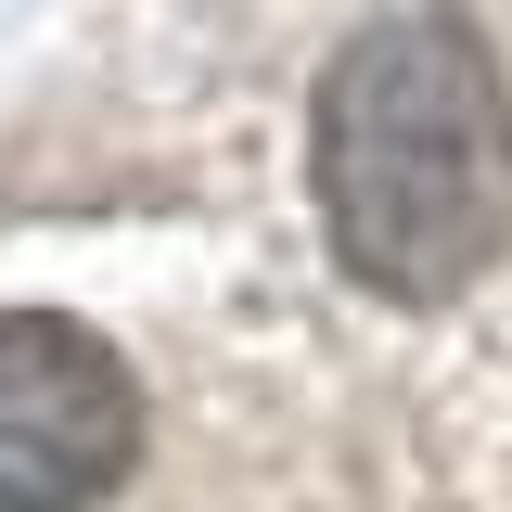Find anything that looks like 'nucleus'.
<instances>
[{
    "label": "nucleus",
    "instance_id": "nucleus-1",
    "mask_svg": "<svg viewBox=\"0 0 512 512\" xmlns=\"http://www.w3.org/2000/svg\"><path fill=\"white\" fill-rule=\"evenodd\" d=\"M333 269L384 308H448L512 244V77L474 13H372L308 103Z\"/></svg>",
    "mask_w": 512,
    "mask_h": 512
},
{
    "label": "nucleus",
    "instance_id": "nucleus-2",
    "mask_svg": "<svg viewBox=\"0 0 512 512\" xmlns=\"http://www.w3.org/2000/svg\"><path fill=\"white\" fill-rule=\"evenodd\" d=\"M141 461V384L64 308L0 320V512H103Z\"/></svg>",
    "mask_w": 512,
    "mask_h": 512
}]
</instances>
